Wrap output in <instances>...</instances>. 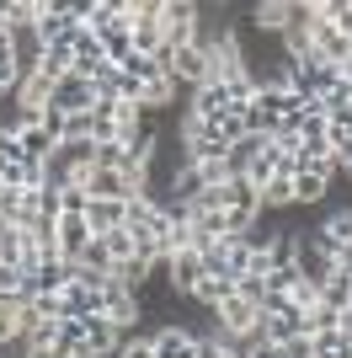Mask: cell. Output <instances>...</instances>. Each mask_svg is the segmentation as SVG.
Returning <instances> with one entry per match:
<instances>
[{
	"mask_svg": "<svg viewBox=\"0 0 352 358\" xmlns=\"http://www.w3.org/2000/svg\"><path fill=\"white\" fill-rule=\"evenodd\" d=\"M161 38L171 48H187L203 38V6L198 0H161Z\"/></svg>",
	"mask_w": 352,
	"mask_h": 358,
	"instance_id": "obj_1",
	"label": "cell"
},
{
	"mask_svg": "<svg viewBox=\"0 0 352 358\" xmlns=\"http://www.w3.org/2000/svg\"><path fill=\"white\" fill-rule=\"evenodd\" d=\"M75 27H80V0H43V6H38V27H32V38L48 48V43H64Z\"/></svg>",
	"mask_w": 352,
	"mask_h": 358,
	"instance_id": "obj_2",
	"label": "cell"
},
{
	"mask_svg": "<svg viewBox=\"0 0 352 358\" xmlns=\"http://www.w3.org/2000/svg\"><path fill=\"white\" fill-rule=\"evenodd\" d=\"M75 284V262L64 257H48L38 268H27V299H43V294H64Z\"/></svg>",
	"mask_w": 352,
	"mask_h": 358,
	"instance_id": "obj_3",
	"label": "cell"
},
{
	"mask_svg": "<svg viewBox=\"0 0 352 358\" xmlns=\"http://www.w3.org/2000/svg\"><path fill=\"white\" fill-rule=\"evenodd\" d=\"M309 59H321V64H347L352 59V38L347 32H337V27H325V22H315L309 27Z\"/></svg>",
	"mask_w": 352,
	"mask_h": 358,
	"instance_id": "obj_4",
	"label": "cell"
},
{
	"mask_svg": "<svg viewBox=\"0 0 352 358\" xmlns=\"http://www.w3.org/2000/svg\"><path fill=\"white\" fill-rule=\"evenodd\" d=\"M123 337H129V331L112 327L107 315H86V348H80V358H117Z\"/></svg>",
	"mask_w": 352,
	"mask_h": 358,
	"instance_id": "obj_5",
	"label": "cell"
},
{
	"mask_svg": "<svg viewBox=\"0 0 352 358\" xmlns=\"http://www.w3.org/2000/svg\"><path fill=\"white\" fill-rule=\"evenodd\" d=\"M54 236H59V257H64V262H80V252L96 241V236H91V224H86V214H59Z\"/></svg>",
	"mask_w": 352,
	"mask_h": 358,
	"instance_id": "obj_6",
	"label": "cell"
},
{
	"mask_svg": "<svg viewBox=\"0 0 352 358\" xmlns=\"http://www.w3.org/2000/svg\"><path fill=\"white\" fill-rule=\"evenodd\" d=\"M149 343H155V358H198V331L176 327V321L155 327V331H149Z\"/></svg>",
	"mask_w": 352,
	"mask_h": 358,
	"instance_id": "obj_7",
	"label": "cell"
},
{
	"mask_svg": "<svg viewBox=\"0 0 352 358\" xmlns=\"http://www.w3.org/2000/svg\"><path fill=\"white\" fill-rule=\"evenodd\" d=\"M48 107H59V113H91L96 107V86H91L86 75H64L54 86V102Z\"/></svg>",
	"mask_w": 352,
	"mask_h": 358,
	"instance_id": "obj_8",
	"label": "cell"
},
{
	"mask_svg": "<svg viewBox=\"0 0 352 358\" xmlns=\"http://www.w3.org/2000/svg\"><path fill=\"white\" fill-rule=\"evenodd\" d=\"M11 134H16V145H22V161H54L59 155V145L48 139V129L38 118H16Z\"/></svg>",
	"mask_w": 352,
	"mask_h": 358,
	"instance_id": "obj_9",
	"label": "cell"
},
{
	"mask_svg": "<svg viewBox=\"0 0 352 358\" xmlns=\"http://www.w3.org/2000/svg\"><path fill=\"white\" fill-rule=\"evenodd\" d=\"M187 113H192V118H208V123L230 118V91H224V80H208V86H198V91L187 96Z\"/></svg>",
	"mask_w": 352,
	"mask_h": 358,
	"instance_id": "obj_10",
	"label": "cell"
},
{
	"mask_svg": "<svg viewBox=\"0 0 352 358\" xmlns=\"http://www.w3.org/2000/svg\"><path fill=\"white\" fill-rule=\"evenodd\" d=\"M161 268H166V284H171L176 294H192V284L203 278V257H198V252H192V246H187V252L166 257Z\"/></svg>",
	"mask_w": 352,
	"mask_h": 358,
	"instance_id": "obj_11",
	"label": "cell"
},
{
	"mask_svg": "<svg viewBox=\"0 0 352 358\" xmlns=\"http://www.w3.org/2000/svg\"><path fill=\"white\" fill-rule=\"evenodd\" d=\"M187 299L198 305V310H219L224 299H235V278H230V273H203V278L192 284Z\"/></svg>",
	"mask_w": 352,
	"mask_h": 358,
	"instance_id": "obj_12",
	"label": "cell"
},
{
	"mask_svg": "<svg viewBox=\"0 0 352 358\" xmlns=\"http://www.w3.org/2000/svg\"><path fill=\"white\" fill-rule=\"evenodd\" d=\"M331 203V177H315V171H293V209H325Z\"/></svg>",
	"mask_w": 352,
	"mask_h": 358,
	"instance_id": "obj_13",
	"label": "cell"
},
{
	"mask_svg": "<svg viewBox=\"0 0 352 358\" xmlns=\"http://www.w3.org/2000/svg\"><path fill=\"white\" fill-rule=\"evenodd\" d=\"M331 273H337V262H331V257H325L321 246H315V241H305V236H299V278L321 289L325 278H331Z\"/></svg>",
	"mask_w": 352,
	"mask_h": 358,
	"instance_id": "obj_14",
	"label": "cell"
},
{
	"mask_svg": "<svg viewBox=\"0 0 352 358\" xmlns=\"http://www.w3.org/2000/svg\"><path fill=\"white\" fill-rule=\"evenodd\" d=\"M123 203H129V198H91V209H86V224H91V236H107V230H123Z\"/></svg>",
	"mask_w": 352,
	"mask_h": 358,
	"instance_id": "obj_15",
	"label": "cell"
},
{
	"mask_svg": "<svg viewBox=\"0 0 352 358\" xmlns=\"http://www.w3.org/2000/svg\"><path fill=\"white\" fill-rule=\"evenodd\" d=\"M38 6L43 0H0V22L11 32H32L38 27Z\"/></svg>",
	"mask_w": 352,
	"mask_h": 358,
	"instance_id": "obj_16",
	"label": "cell"
},
{
	"mask_svg": "<svg viewBox=\"0 0 352 358\" xmlns=\"http://www.w3.org/2000/svg\"><path fill=\"white\" fill-rule=\"evenodd\" d=\"M262 214H293V177H272L262 187Z\"/></svg>",
	"mask_w": 352,
	"mask_h": 358,
	"instance_id": "obj_17",
	"label": "cell"
},
{
	"mask_svg": "<svg viewBox=\"0 0 352 358\" xmlns=\"http://www.w3.org/2000/svg\"><path fill=\"white\" fill-rule=\"evenodd\" d=\"M22 315H27V299H0V348L22 343Z\"/></svg>",
	"mask_w": 352,
	"mask_h": 358,
	"instance_id": "obj_18",
	"label": "cell"
},
{
	"mask_svg": "<svg viewBox=\"0 0 352 358\" xmlns=\"http://www.w3.org/2000/svg\"><path fill=\"white\" fill-rule=\"evenodd\" d=\"M0 262L27 268V230L22 224H0Z\"/></svg>",
	"mask_w": 352,
	"mask_h": 358,
	"instance_id": "obj_19",
	"label": "cell"
},
{
	"mask_svg": "<svg viewBox=\"0 0 352 358\" xmlns=\"http://www.w3.org/2000/svg\"><path fill=\"white\" fill-rule=\"evenodd\" d=\"M309 353L315 358H352V337L347 331H321V337H309Z\"/></svg>",
	"mask_w": 352,
	"mask_h": 358,
	"instance_id": "obj_20",
	"label": "cell"
},
{
	"mask_svg": "<svg viewBox=\"0 0 352 358\" xmlns=\"http://www.w3.org/2000/svg\"><path fill=\"white\" fill-rule=\"evenodd\" d=\"M315 16H321L325 27H337L352 38V0H315Z\"/></svg>",
	"mask_w": 352,
	"mask_h": 358,
	"instance_id": "obj_21",
	"label": "cell"
},
{
	"mask_svg": "<svg viewBox=\"0 0 352 358\" xmlns=\"http://www.w3.org/2000/svg\"><path fill=\"white\" fill-rule=\"evenodd\" d=\"M321 305H331V310H342V315H347V305H352V278L331 273V278L321 284Z\"/></svg>",
	"mask_w": 352,
	"mask_h": 358,
	"instance_id": "obj_22",
	"label": "cell"
},
{
	"mask_svg": "<svg viewBox=\"0 0 352 358\" xmlns=\"http://www.w3.org/2000/svg\"><path fill=\"white\" fill-rule=\"evenodd\" d=\"M342 327V310H331V305H309L305 310V337H321V331H337Z\"/></svg>",
	"mask_w": 352,
	"mask_h": 358,
	"instance_id": "obj_23",
	"label": "cell"
},
{
	"mask_svg": "<svg viewBox=\"0 0 352 358\" xmlns=\"http://www.w3.org/2000/svg\"><path fill=\"white\" fill-rule=\"evenodd\" d=\"M22 214H27L22 187H6V182H0V224H22Z\"/></svg>",
	"mask_w": 352,
	"mask_h": 358,
	"instance_id": "obj_24",
	"label": "cell"
},
{
	"mask_svg": "<svg viewBox=\"0 0 352 358\" xmlns=\"http://www.w3.org/2000/svg\"><path fill=\"white\" fill-rule=\"evenodd\" d=\"M0 299H27V268L0 262Z\"/></svg>",
	"mask_w": 352,
	"mask_h": 358,
	"instance_id": "obj_25",
	"label": "cell"
},
{
	"mask_svg": "<svg viewBox=\"0 0 352 358\" xmlns=\"http://www.w3.org/2000/svg\"><path fill=\"white\" fill-rule=\"evenodd\" d=\"M96 241L107 246L112 262H129V257H133V230H129V224H123V230H107V236H96Z\"/></svg>",
	"mask_w": 352,
	"mask_h": 358,
	"instance_id": "obj_26",
	"label": "cell"
},
{
	"mask_svg": "<svg viewBox=\"0 0 352 358\" xmlns=\"http://www.w3.org/2000/svg\"><path fill=\"white\" fill-rule=\"evenodd\" d=\"M59 193V214H86L91 209V193L86 187H54Z\"/></svg>",
	"mask_w": 352,
	"mask_h": 358,
	"instance_id": "obj_27",
	"label": "cell"
},
{
	"mask_svg": "<svg viewBox=\"0 0 352 358\" xmlns=\"http://www.w3.org/2000/svg\"><path fill=\"white\" fill-rule=\"evenodd\" d=\"M80 139H91V113H64V139L59 145H80Z\"/></svg>",
	"mask_w": 352,
	"mask_h": 358,
	"instance_id": "obj_28",
	"label": "cell"
},
{
	"mask_svg": "<svg viewBox=\"0 0 352 358\" xmlns=\"http://www.w3.org/2000/svg\"><path fill=\"white\" fill-rule=\"evenodd\" d=\"M117 358H155V343H149V331H133V337H123Z\"/></svg>",
	"mask_w": 352,
	"mask_h": 358,
	"instance_id": "obj_29",
	"label": "cell"
},
{
	"mask_svg": "<svg viewBox=\"0 0 352 358\" xmlns=\"http://www.w3.org/2000/svg\"><path fill=\"white\" fill-rule=\"evenodd\" d=\"M16 161H22V145H16V134H11V129H0V177H6V171H11Z\"/></svg>",
	"mask_w": 352,
	"mask_h": 358,
	"instance_id": "obj_30",
	"label": "cell"
},
{
	"mask_svg": "<svg viewBox=\"0 0 352 358\" xmlns=\"http://www.w3.org/2000/svg\"><path fill=\"white\" fill-rule=\"evenodd\" d=\"M38 123L48 129V139H54V145L64 139V113H59V107H43V113H38Z\"/></svg>",
	"mask_w": 352,
	"mask_h": 358,
	"instance_id": "obj_31",
	"label": "cell"
},
{
	"mask_svg": "<svg viewBox=\"0 0 352 358\" xmlns=\"http://www.w3.org/2000/svg\"><path fill=\"white\" fill-rule=\"evenodd\" d=\"M278 353H283V358H315V353H309V337H299V343H288V348H278Z\"/></svg>",
	"mask_w": 352,
	"mask_h": 358,
	"instance_id": "obj_32",
	"label": "cell"
},
{
	"mask_svg": "<svg viewBox=\"0 0 352 358\" xmlns=\"http://www.w3.org/2000/svg\"><path fill=\"white\" fill-rule=\"evenodd\" d=\"M337 273H342V278H352V246H347V252L337 257Z\"/></svg>",
	"mask_w": 352,
	"mask_h": 358,
	"instance_id": "obj_33",
	"label": "cell"
},
{
	"mask_svg": "<svg viewBox=\"0 0 352 358\" xmlns=\"http://www.w3.org/2000/svg\"><path fill=\"white\" fill-rule=\"evenodd\" d=\"M342 80H347V86H352V59H347V64H342Z\"/></svg>",
	"mask_w": 352,
	"mask_h": 358,
	"instance_id": "obj_34",
	"label": "cell"
}]
</instances>
